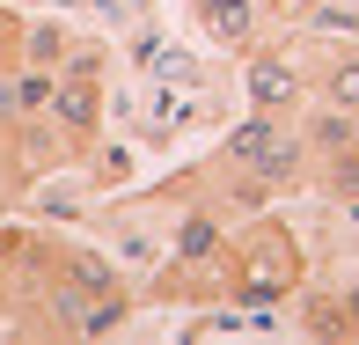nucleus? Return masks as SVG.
Returning a JSON list of instances; mask_svg holds the SVG:
<instances>
[{
    "label": "nucleus",
    "instance_id": "17",
    "mask_svg": "<svg viewBox=\"0 0 359 345\" xmlns=\"http://www.w3.org/2000/svg\"><path fill=\"white\" fill-rule=\"evenodd\" d=\"M95 176H103V184H125V147H95Z\"/></svg>",
    "mask_w": 359,
    "mask_h": 345
},
{
    "label": "nucleus",
    "instance_id": "3",
    "mask_svg": "<svg viewBox=\"0 0 359 345\" xmlns=\"http://www.w3.org/2000/svg\"><path fill=\"white\" fill-rule=\"evenodd\" d=\"M227 250H235V221H227L220 206L191 199L184 213H176V228H169V257H176L184 272H220V287H227Z\"/></svg>",
    "mask_w": 359,
    "mask_h": 345
},
{
    "label": "nucleus",
    "instance_id": "15",
    "mask_svg": "<svg viewBox=\"0 0 359 345\" xmlns=\"http://www.w3.org/2000/svg\"><path fill=\"white\" fill-rule=\"evenodd\" d=\"M323 184H330V199H359V147L352 155H323Z\"/></svg>",
    "mask_w": 359,
    "mask_h": 345
},
{
    "label": "nucleus",
    "instance_id": "5",
    "mask_svg": "<svg viewBox=\"0 0 359 345\" xmlns=\"http://www.w3.org/2000/svg\"><path fill=\"white\" fill-rule=\"evenodd\" d=\"M242 59H250V81H242V89H250V110H279V118H293V103L308 96V67L293 52H264V44L242 52Z\"/></svg>",
    "mask_w": 359,
    "mask_h": 345
},
{
    "label": "nucleus",
    "instance_id": "1",
    "mask_svg": "<svg viewBox=\"0 0 359 345\" xmlns=\"http://www.w3.org/2000/svg\"><path fill=\"white\" fill-rule=\"evenodd\" d=\"M301 272H308V257H301V242H293V228H279L271 213H250V221L235 228L220 294L242 301V308H271V301H286V294H301Z\"/></svg>",
    "mask_w": 359,
    "mask_h": 345
},
{
    "label": "nucleus",
    "instance_id": "18",
    "mask_svg": "<svg viewBox=\"0 0 359 345\" xmlns=\"http://www.w3.org/2000/svg\"><path fill=\"white\" fill-rule=\"evenodd\" d=\"M337 301H345V316H352V338H359V272L345 279V287H337Z\"/></svg>",
    "mask_w": 359,
    "mask_h": 345
},
{
    "label": "nucleus",
    "instance_id": "16",
    "mask_svg": "<svg viewBox=\"0 0 359 345\" xmlns=\"http://www.w3.org/2000/svg\"><path fill=\"white\" fill-rule=\"evenodd\" d=\"M15 52H22V15L0 8V67H15Z\"/></svg>",
    "mask_w": 359,
    "mask_h": 345
},
{
    "label": "nucleus",
    "instance_id": "19",
    "mask_svg": "<svg viewBox=\"0 0 359 345\" xmlns=\"http://www.w3.org/2000/svg\"><path fill=\"white\" fill-rule=\"evenodd\" d=\"M264 8H279V15H286V22H301V15H308V8H316V0H264Z\"/></svg>",
    "mask_w": 359,
    "mask_h": 345
},
{
    "label": "nucleus",
    "instance_id": "7",
    "mask_svg": "<svg viewBox=\"0 0 359 345\" xmlns=\"http://www.w3.org/2000/svg\"><path fill=\"white\" fill-rule=\"evenodd\" d=\"M301 133H308V155H352V147H359V110H337V103H316V110H308V118H301Z\"/></svg>",
    "mask_w": 359,
    "mask_h": 345
},
{
    "label": "nucleus",
    "instance_id": "11",
    "mask_svg": "<svg viewBox=\"0 0 359 345\" xmlns=\"http://www.w3.org/2000/svg\"><path fill=\"white\" fill-rule=\"evenodd\" d=\"M125 323H133V294L110 287V294H88V308H81V331H74V338H110V331H125Z\"/></svg>",
    "mask_w": 359,
    "mask_h": 345
},
{
    "label": "nucleus",
    "instance_id": "10",
    "mask_svg": "<svg viewBox=\"0 0 359 345\" xmlns=\"http://www.w3.org/2000/svg\"><path fill=\"white\" fill-rule=\"evenodd\" d=\"M67 257V265H52L59 279H67V287H81V294H110L118 287V265H110L103 250H59Z\"/></svg>",
    "mask_w": 359,
    "mask_h": 345
},
{
    "label": "nucleus",
    "instance_id": "9",
    "mask_svg": "<svg viewBox=\"0 0 359 345\" xmlns=\"http://www.w3.org/2000/svg\"><path fill=\"white\" fill-rule=\"evenodd\" d=\"M308 89H316V103H337V110H359V44L345 52V44H337L330 59H323V74L308 81Z\"/></svg>",
    "mask_w": 359,
    "mask_h": 345
},
{
    "label": "nucleus",
    "instance_id": "13",
    "mask_svg": "<svg viewBox=\"0 0 359 345\" xmlns=\"http://www.w3.org/2000/svg\"><path fill=\"white\" fill-rule=\"evenodd\" d=\"M301 22L316 30V37H359V0H316Z\"/></svg>",
    "mask_w": 359,
    "mask_h": 345
},
{
    "label": "nucleus",
    "instance_id": "12",
    "mask_svg": "<svg viewBox=\"0 0 359 345\" xmlns=\"http://www.w3.org/2000/svg\"><path fill=\"white\" fill-rule=\"evenodd\" d=\"M301 331L308 338H352V316L337 294H301Z\"/></svg>",
    "mask_w": 359,
    "mask_h": 345
},
{
    "label": "nucleus",
    "instance_id": "6",
    "mask_svg": "<svg viewBox=\"0 0 359 345\" xmlns=\"http://www.w3.org/2000/svg\"><path fill=\"white\" fill-rule=\"evenodd\" d=\"M191 15L205 22L220 52H257V37H264V0H191Z\"/></svg>",
    "mask_w": 359,
    "mask_h": 345
},
{
    "label": "nucleus",
    "instance_id": "14",
    "mask_svg": "<svg viewBox=\"0 0 359 345\" xmlns=\"http://www.w3.org/2000/svg\"><path fill=\"white\" fill-rule=\"evenodd\" d=\"M22 184H29V169H22V155H15V133L0 125V213L22 199Z\"/></svg>",
    "mask_w": 359,
    "mask_h": 345
},
{
    "label": "nucleus",
    "instance_id": "4",
    "mask_svg": "<svg viewBox=\"0 0 359 345\" xmlns=\"http://www.w3.org/2000/svg\"><path fill=\"white\" fill-rule=\"evenodd\" d=\"M44 118H52L74 147H88L95 133H103V74L59 67V81H52V110H44Z\"/></svg>",
    "mask_w": 359,
    "mask_h": 345
},
{
    "label": "nucleus",
    "instance_id": "2",
    "mask_svg": "<svg viewBox=\"0 0 359 345\" xmlns=\"http://www.w3.org/2000/svg\"><path fill=\"white\" fill-rule=\"evenodd\" d=\"M220 155H227V162H242V169H257L271 191L316 169V155H308V133H301L293 118H279V110H250V118H242L235 133L220 140Z\"/></svg>",
    "mask_w": 359,
    "mask_h": 345
},
{
    "label": "nucleus",
    "instance_id": "8",
    "mask_svg": "<svg viewBox=\"0 0 359 345\" xmlns=\"http://www.w3.org/2000/svg\"><path fill=\"white\" fill-rule=\"evenodd\" d=\"M67 52H74V30L67 22H52V15H22V67H44V74H59L67 67Z\"/></svg>",
    "mask_w": 359,
    "mask_h": 345
}]
</instances>
